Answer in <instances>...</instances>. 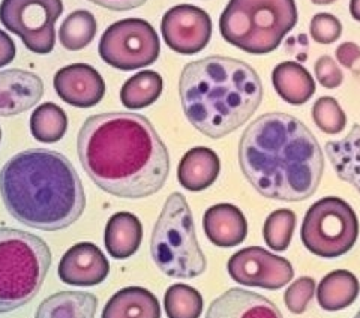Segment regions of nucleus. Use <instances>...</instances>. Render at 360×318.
Masks as SVG:
<instances>
[{"label": "nucleus", "instance_id": "4c0bfd02", "mask_svg": "<svg viewBox=\"0 0 360 318\" xmlns=\"http://www.w3.org/2000/svg\"><path fill=\"white\" fill-rule=\"evenodd\" d=\"M333 2H336V0H312V4L315 5H330Z\"/></svg>", "mask_w": 360, "mask_h": 318}, {"label": "nucleus", "instance_id": "f03ea898", "mask_svg": "<svg viewBox=\"0 0 360 318\" xmlns=\"http://www.w3.org/2000/svg\"><path fill=\"white\" fill-rule=\"evenodd\" d=\"M239 164L258 194L281 201L308 200L324 173L317 139L305 123L285 113H267L243 131Z\"/></svg>", "mask_w": 360, "mask_h": 318}, {"label": "nucleus", "instance_id": "b1692460", "mask_svg": "<svg viewBox=\"0 0 360 318\" xmlns=\"http://www.w3.org/2000/svg\"><path fill=\"white\" fill-rule=\"evenodd\" d=\"M360 293L357 278L348 270H333L319 284L317 299L326 311H341L354 303Z\"/></svg>", "mask_w": 360, "mask_h": 318}, {"label": "nucleus", "instance_id": "ea45409f", "mask_svg": "<svg viewBox=\"0 0 360 318\" xmlns=\"http://www.w3.org/2000/svg\"><path fill=\"white\" fill-rule=\"evenodd\" d=\"M0 140H2V129H0Z\"/></svg>", "mask_w": 360, "mask_h": 318}, {"label": "nucleus", "instance_id": "c85d7f7f", "mask_svg": "<svg viewBox=\"0 0 360 318\" xmlns=\"http://www.w3.org/2000/svg\"><path fill=\"white\" fill-rule=\"evenodd\" d=\"M296 229V213L290 209H278L267 217L263 227V237L267 246L283 253L290 246Z\"/></svg>", "mask_w": 360, "mask_h": 318}, {"label": "nucleus", "instance_id": "412c9836", "mask_svg": "<svg viewBox=\"0 0 360 318\" xmlns=\"http://www.w3.org/2000/svg\"><path fill=\"white\" fill-rule=\"evenodd\" d=\"M276 94L291 106L308 102L315 92V82L307 68L297 62H283L272 72Z\"/></svg>", "mask_w": 360, "mask_h": 318}, {"label": "nucleus", "instance_id": "1a4fd4ad", "mask_svg": "<svg viewBox=\"0 0 360 318\" xmlns=\"http://www.w3.org/2000/svg\"><path fill=\"white\" fill-rule=\"evenodd\" d=\"M98 50L107 65L119 71H135L158 61L161 41L149 21L125 18L107 27Z\"/></svg>", "mask_w": 360, "mask_h": 318}, {"label": "nucleus", "instance_id": "20e7f679", "mask_svg": "<svg viewBox=\"0 0 360 318\" xmlns=\"http://www.w3.org/2000/svg\"><path fill=\"white\" fill-rule=\"evenodd\" d=\"M179 95L189 123L218 140L252 117L263 101V84L246 62L209 56L184 68Z\"/></svg>", "mask_w": 360, "mask_h": 318}, {"label": "nucleus", "instance_id": "9b49d317", "mask_svg": "<svg viewBox=\"0 0 360 318\" xmlns=\"http://www.w3.org/2000/svg\"><path fill=\"white\" fill-rule=\"evenodd\" d=\"M227 270L231 279L240 286L266 290L283 288L295 276V270L287 258L260 246L243 248L233 254Z\"/></svg>", "mask_w": 360, "mask_h": 318}, {"label": "nucleus", "instance_id": "aec40b11", "mask_svg": "<svg viewBox=\"0 0 360 318\" xmlns=\"http://www.w3.org/2000/svg\"><path fill=\"white\" fill-rule=\"evenodd\" d=\"M101 318H161V305L152 291L127 287L110 298Z\"/></svg>", "mask_w": 360, "mask_h": 318}, {"label": "nucleus", "instance_id": "72a5a7b5", "mask_svg": "<svg viewBox=\"0 0 360 318\" xmlns=\"http://www.w3.org/2000/svg\"><path fill=\"white\" fill-rule=\"evenodd\" d=\"M336 61L342 66L360 74V47L354 42H344L336 49Z\"/></svg>", "mask_w": 360, "mask_h": 318}, {"label": "nucleus", "instance_id": "cd10ccee", "mask_svg": "<svg viewBox=\"0 0 360 318\" xmlns=\"http://www.w3.org/2000/svg\"><path fill=\"white\" fill-rule=\"evenodd\" d=\"M202 306L200 291L186 284H174L165 291L164 310L168 318H200Z\"/></svg>", "mask_w": 360, "mask_h": 318}, {"label": "nucleus", "instance_id": "4468645a", "mask_svg": "<svg viewBox=\"0 0 360 318\" xmlns=\"http://www.w3.org/2000/svg\"><path fill=\"white\" fill-rule=\"evenodd\" d=\"M58 272L65 284L75 287H92L105 281L110 263L95 243L82 242L71 246L63 254Z\"/></svg>", "mask_w": 360, "mask_h": 318}, {"label": "nucleus", "instance_id": "2f4dec72", "mask_svg": "<svg viewBox=\"0 0 360 318\" xmlns=\"http://www.w3.org/2000/svg\"><path fill=\"white\" fill-rule=\"evenodd\" d=\"M309 33L315 42L329 45L333 44L336 39H340L342 33V25L335 15L328 13H320L312 17Z\"/></svg>", "mask_w": 360, "mask_h": 318}, {"label": "nucleus", "instance_id": "f3484780", "mask_svg": "<svg viewBox=\"0 0 360 318\" xmlns=\"http://www.w3.org/2000/svg\"><path fill=\"white\" fill-rule=\"evenodd\" d=\"M202 229L215 246L233 248L246 238L248 222L238 206L219 203L206 210L202 217Z\"/></svg>", "mask_w": 360, "mask_h": 318}, {"label": "nucleus", "instance_id": "393cba45", "mask_svg": "<svg viewBox=\"0 0 360 318\" xmlns=\"http://www.w3.org/2000/svg\"><path fill=\"white\" fill-rule=\"evenodd\" d=\"M164 80L155 71H140L132 75L120 89L122 104L129 110H141L160 99Z\"/></svg>", "mask_w": 360, "mask_h": 318}, {"label": "nucleus", "instance_id": "c9c22d12", "mask_svg": "<svg viewBox=\"0 0 360 318\" xmlns=\"http://www.w3.org/2000/svg\"><path fill=\"white\" fill-rule=\"evenodd\" d=\"M15 44L9 35H6V32L0 30V68H4L9 65L15 59Z\"/></svg>", "mask_w": 360, "mask_h": 318}, {"label": "nucleus", "instance_id": "bb28decb", "mask_svg": "<svg viewBox=\"0 0 360 318\" xmlns=\"http://www.w3.org/2000/svg\"><path fill=\"white\" fill-rule=\"evenodd\" d=\"M96 29V20L90 11H74L65 18L59 29L60 44L70 51L83 50L94 41Z\"/></svg>", "mask_w": 360, "mask_h": 318}, {"label": "nucleus", "instance_id": "a878e982", "mask_svg": "<svg viewBox=\"0 0 360 318\" xmlns=\"http://www.w3.org/2000/svg\"><path fill=\"white\" fill-rule=\"evenodd\" d=\"M66 131V113L54 102H45V104L33 110L30 116V132L35 140L51 144L62 140Z\"/></svg>", "mask_w": 360, "mask_h": 318}, {"label": "nucleus", "instance_id": "6e6552de", "mask_svg": "<svg viewBox=\"0 0 360 318\" xmlns=\"http://www.w3.org/2000/svg\"><path fill=\"white\" fill-rule=\"evenodd\" d=\"M359 220L350 204L338 197L315 201L303 218L300 237L309 253L321 258H338L354 246Z\"/></svg>", "mask_w": 360, "mask_h": 318}, {"label": "nucleus", "instance_id": "473e14b6", "mask_svg": "<svg viewBox=\"0 0 360 318\" xmlns=\"http://www.w3.org/2000/svg\"><path fill=\"white\" fill-rule=\"evenodd\" d=\"M317 82L326 89H336L344 82V74L330 56H321L314 66Z\"/></svg>", "mask_w": 360, "mask_h": 318}, {"label": "nucleus", "instance_id": "423d86ee", "mask_svg": "<svg viewBox=\"0 0 360 318\" xmlns=\"http://www.w3.org/2000/svg\"><path fill=\"white\" fill-rule=\"evenodd\" d=\"M50 266L51 251L39 236L0 229V314L15 311L35 298Z\"/></svg>", "mask_w": 360, "mask_h": 318}, {"label": "nucleus", "instance_id": "39448f33", "mask_svg": "<svg viewBox=\"0 0 360 318\" xmlns=\"http://www.w3.org/2000/svg\"><path fill=\"white\" fill-rule=\"evenodd\" d=\"M297 23L295 0H230L219 18L222 38L250 54L275 51Z\"/></svg>", "mask_w": 360, "mask_h": 318}, {"label": "nucleus", "instance_id": "7ed1b4c3", "mask_svg": "<svg viewBox=\"0 0 360 318\" xmlns=\"http://www.w3.org/2000/svg\"><path fill=\"white\" fill-rule=\"evenodd\" d=\"M0 196L11 217L30 229L59 231L80 220L86 194L75 167L65 155L30 149L0 170Z\"/></svg>", "mask_w": 360, "mask_h": 318}, {"label": "nucleus", "instance_id": "58836bf2", "mask_svg": "<svg viewBox=\"0 0 360 318\" xmlns=\"http://www.w3.org/2000/svg\"><path fill=\"white\" fill-rule=\"evenodd\" d=\"M354 318H360V310H359V312L356 314V317H354Z\"/></svg>", "mask_w": 360, "mask_h": 318}, {"label": "nucleus", "instance_id": "a211bd4d", "mask_svg": "<svg viewBox=\"0 0 360 318\" xmlns=\"http://www.w3.org/2000/svg\"><path fill=\"white\" fill-rule=\"evenodd\" d=\"M221 172V163L217 152L209 147H194L188 151L179 163V184L191 192L205 191L215 184Z\"/></svg>", "mask_w": 360, "mask_h": 318}, {"label": "nucleus", "instance_id": "ddd939ff", "mask_svg": "<svg viewBox=\"0 0 360 318\" xmlns=\"http://www.w3.org/2000/svg\"><path fill=\"white\" fill-rule=\"evenodd\" d=\"M53 84L58 96L77 108L95 107L105 95L103 75L87 63H72L60 68L54 75Z\"/></svg>", "mask_w": 360, "mask_h": 318}, {"label": "nucleus", "instance_id": "9d476101", "mask_svg": "<svg viewBox=\"0 0 360 318\" xmlns=\"http://www.w3.org/2000/svg\"><path fill=\"white\" fill-rule=\"evenodd\" d=\"M62 13V0H4L0 4L2 25L37 54L53 51L54 26Z\"/></svg>", "mask_w": 360, "mask_h": 318}, {"label": "nucleus", "instance_id": "2eb2a0df", "mask_svg": "<svg viewBox=\"0 0 360 318\" xmlns=\"http://www.w3.org/2000/svg\"><path fill=\"white\" fill-rule=\"evenodd\" d=\"M44 95L39 75L25 70L0 71V116H17L35 107Z\"/></svg>", "mask_w": 360, "mask_h": 318}, {"label": "nucleus", "instance_id": "f704fd0d", "mask_svg": "<svg viewBox=\"0 0 360 318\" xmlns=\"http://www.w3.org/2000/svg\"><path fill=\"white\" fill-rule=\"evenodd\" d=\"M89 2L107 8L110 11H119V13H122V11H131L139 8L148 2V0H89Z\"/></svg>", "mask_w": 360, "mask_h": 318}, {"label": "nucleus", "instance_id": "f257e3e1", "mask_svg": "<svg viewBox=\"0 0 360 318\" xmlns=\"http://www.w3.org/2000/svg\"><path fill=\"white\" fill-rule=\"evenodd\" d=\"M77 152L94 184L120 198H146L160 192L170 173V155L148 117L103 113L86 119Z\"/></svg>", "mask_w": 360, "mask_h": 318}, {"label": "nucleus", "instance_id": "0eeeda50", "mask_svg": "<svg viewBox=\"0 0 360 318\" xmlns=\"http://www.w3.org/2000/svg\"><path fill=\"white\" fill-rule=\"evenodd\" d=\"M150 255L162 274L193 279L205 274L207 261L197 241L193 212L184 194L167 198L150 238Z\"/></svg>", "mask_w": 360, "mask_h": 318}, {"label": "nucleus", "instance_id": "c756f323", "mask_svg": "<svg viewBox=\"0 0 360 318\" xmlns=\"http://www.w3.org/2000/svg\"><path fill=\"white\" fill-rule=\"evenodd\" d=\"M312 119L324 134H340L347 125V116L340 102L332 96H323L315 101L312 107Z\"/></svg>", "mask_w": 360, "mask_h": 318}, {"label": "nucleus", "instance_id": "f8f14e48", "mask_svg": "<svg viewBox=\"0 0 360 318\" xmlns=\"http://www.w3.org/2000/svg\"><path fill=\"white\" fill-rule=\"evenodd\" d=\"M164 42L179 54H197L212 38V20L205 9L177 5L167 11L161 21Z\"/></svg>", "mask_w": 360, "mask_h": 318}, {"label": "nucleus", "instance_id": "4be33fe9", "mask_svg": "<svg viewBox=\"0 0 360 318\" xmlns=\"http://www.w3.org/2000/svg\"><path fill=\"white\" fill-rule=\"evenodd\" d=\"M326 155L338 177L352 184L360 194V125H353L344 139L326 144Z\"/></svg>", "mask_w": 360, "mask_h": 318}, {"label": "nucleus", "instance_id": "e433bc0d", "mask_svg": "<svg viewBox=\"0 0 360 318\" xmlns=\"http://www.w3.org/2000/svg\"><path fill=\"white\" fill-rule=\"evenodd\" d=\"M350 14L356 21H360V0H352V2H350Z\"/></svg>", "mask_w": 360, "mask_h": 318}, {"label": "nucleus", "instance_id": "5701e85b", "mask_svg": "<svg viewBox=\"0 0 360 318\" xmlns=\"http://www.w3.org/2000/svg\"><path fill=\"white\" fill-rule=\"evenodd\" d=\"M98 299L87 291H59L38 306L35 318H95Z\"/></svg>", "mask_w": 360, "mask_h": 318}, {"label": "nucleus", "instance_id": "7c9ffc66", "mask_svg": "<svg viewBox=\"0 0 360 318\" xmlns=\"http://www.w3.org/2000/svg\"><path fill=\"white\" fill-rule=\"evenodd\" d=\"M315 293V281L309 276H303L295 281L284 294V302L290 312L303 314Z\"/></svg>", "mask_w": 360, "mask_h": 318}, {"label": "nucleus", "instance_id": "6ab92c4d", "mask_svg": "<svg viewBox=\"0 0 360 318\" xmlns=\"http://www.w3.org/2000/svg\"><path fill=\"white\" fill-rule=\"evenodd\" d=\"M143 241V225L129 212L115 213L108 220L104 233L107 253L116 260H127L139 251Z\"/></svg>", "mask_w": 360, "mask_h": 318}, {"label": "nucleus", "instance_id": "dca6fc26", "mask_svg": "<svg viewBox=\"0 0 360 318\" xmlns=\"http://www.w3.org/2000/svg\"><path fill=\"white\" fill-rule=\"evenodd\" d=\"M206 318H284L274 302L243 288H230L213 300Z\"/></svg>", "mask_w": 360, "mask_h": 318}]
</instances>
